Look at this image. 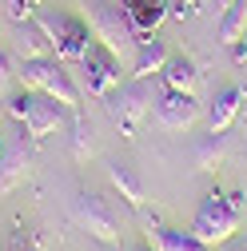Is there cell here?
Wrapping results in <instances>:
<instances>
[{
  "label": "cell",
  "mask_w": 247,
  "mask_h": 251,
  "mask_svg": "<svg viewBox=\"0 0 247 251\" xmlns=\"http://www.w3.org/2000/svg\"><path fill=\"white\" fill-rule=\"evenodd\" d=\"M136 251H156V247H136Z\"/></svg>",
  "instance_id": "obj_27"
},
{
  "label": "cell",
  "mask_w": 247,
  "mask_h": 251,
  "mask_svg": "<svg viewBox=\"0 0 247 251\" xmlns=\"http://www.w3.org/2000/svg\"><path fill=\"white\" fill-rule=\"evenodd\" d=\"M160 80H164L168 92L196 96V88H199V68H196V60H188V56H172L168 64H164V72H160Z\"/></svg>",
  "instance_id": "obj_13"
},
{
  "label": "cell",
  "mask_w": 247,
  "mask_h": 251,
  "mask_svg": "<svg viewBox=\"0 0 247 251\" xmlns=\"http://www.w3.org/2000/svg\"><path fill=\"white\" fill-rule=\"evenodd\" d=\"M0 160H4V136H0Z\"/></svg>",
  "instance_id": "obj_26"
},
{
  "label": "cell",
  "mask_w": 247,
  "mask_h": 251,
  "mask_svg": "<svg viewBox=\"0 0 247 251\" xmlns=\"http://www.w3.org/2000/svg\"><path fill=\"white\" fill-rule=\"evenodd\" d=\"M239 219H243V192H227V196L223 192H207L199 211H196L192 231L215 251L231 235H239Z\"/></svg>",
  "instance_id": "obj_3"
},
{
  "label": "cell",
  "mask_w": 247,
  "mask_h": 251,
  "mask_svg": "<svg viewBox=\"0 0 247 251\" xmlns=\"http://www.w3.org/2000/svg\"><path fill=\"white\" fill-rule=\"evenodd\" d=\"M231 56H235V64H247V36L231 44Z\"/></svg>",
  "instance_id": "obj_24"
},
{
  "label": "cell",
  "mask_w": 247,
  "mask_h": 251,
  "mask_svg": "<svg viewBox=\"0 0 247 251\" xmlns=\"http://www.w3.org/2000/svg\"><path fill=\"white\" fill-rule=\"evenodd\" d=\"M243 32H247V0H231L220 20V44L231 48L235 40H243Z\"/></svg>",
  "instance_id": "obj_18"
},
{
  "label": "cell",
  "mask_w": 247,
  "mask_h": 251,
  "mask_svg": "<svg viewBox=\"0 0 247 251\" xmlns=\"http://www.w3.org/2000/svg\"><path fill=\"white\" fill-rule=\"evenodd\" d=\"M88 28H92V36H96V44H104L112 56L132 64L140 32L132 28V20H128L120 0H88Z\"/></svg>",
  "instance_id": "obj_2"
},
{
  "label": "cell",
  "mask_w": 247,
  "mask_h": 251,
  "mask_svg": "<svg viewBox=\"0 0 247 251\" xmlns=\"http://www.w3.org/2000/svg\"><path fill=\"white\" fill-rule=\"evenodd\" d=\"M151 247L156 251H211L196 231H179V227H156L151 231Z\"/></svg>",
  "instance_id": "obj_17"
},
{
  "label": "cell",
  "mask_w": 247,
  "mask_h": 251,
  "mask_svg": "<svg viewBox=\"0 0 247 251\" xmlns=\"http://www.w3.org/2000/svg\"><path fill=\"white\" fill-rule=\"evenodd\" d=\"M243 100H247V84H243Z\"/></svg>",
  "instance_id": "obj_28"
},
{
  "label": "cell",
  "mask_w": 247,
  "mask_h": 251,
  "mask_svg": "<svg viewBox=\"0 0 247 251\" xmlns=\"http://www.w3.org/2000/svg\"><path fill=\"white\" fill-rule=\"evenodd\" d=\"M227 243H231V251H247V235H231Z\"/></svg>",
  "instance_id": "obj_25"
},
{
  "label": "cell",
  "mask_w": 247,
  "mask_h": 251,
  "mask_svg": "<svg viewBox=\"0 0 247 251\" xmlns=\"http://www.w3.org/2000/svg\"><path fill=\"white\" fill-rule=\"evenodd\" d=\"M199 120V100L183 96V92H164L156 100V124L164 132H188L192 124Z\"/></svg>",
  "instance_id": "obj_8"
},
{
  "label": "cell",
  "mask_w": 247,
  "mask_h": 251,
  "mask_svg": "<svg viewBox=\"0 0 247 251\" xmlns=\"http://www.w3.org/2000/svg\"><path fill=\"white\" fill-rule=\"evenodd\" d=\"M4 4H8L12 20L24 24V20H32V8H40V0H4Z\"/></svg>",
  "instance_id": "obj_21"
},
{
  "label": "cell",
  "mask_w": 247,
  "mask_h": 251,
  "mask_svg": "<svg viewBox=\"0 0 247 251\" xmlns=\"http://www.w3.org/2000/svg\"><path fill=\"white\" fill-rule=\"evenodd\" d=\"M124 4V12H128V20H132V28L140 36H151L156 28L164 24V16H168V0H120Z\"/></svg>",
  "instance_id": "obj_12"
},
{
  "label": "cell",
  "mask_w": 247,
  "mask_h": 251,
  "mask_svg": "<svg viewBox=\"0 0 247 251\" xmlns=\"http://www.w3.org/2000/svg\"><path fill=\"white\" fill-rule=\"evenodd\" d=\"M40 28L48 32L52 40V56L60 60V64H80V60L88 56V48L96 44V36H92V28L84 16H72V12H40L36 16Z\"/></svg>",
  "instance_id": "obj_4"
},
{
  "label": "cell",
  "mask_w": 247,
  "mask_h": 251,
  "mask_svg": "<svg viewBox=\"0 0 247 251\" xmlns=\"http://www.w3.org/2000/svg\"><path fill=\"white\" fill-rule=\"evenodd\" d=\"M16 84L28 92H40V96L64 104L68 112L80 108V84L72 80L68 64H60L56 56H40V60H20L16 64Z\"/></svg>",
  "instance_id": "obj_1"
},
{
  "label": "cell",
  "mask_w": 247,
  "mask_h": 251,
  "mask_svg": "<svg viewBox=\"0 0 247 251\" xmlns=\"http://www.w3.org/2000/svg\"><path fill=\"white\" fill-rule=\"evenodd\" d=\"M72 211H76L80 227H84L92 239H100V243H108V247L120 243V219H116V211L108 207L104 196H96V192H80L76 203H72Z\"/></svg>",
  "instance_id": "obj_7"
},
{
  "label": "cell",
  "mask_w": 247,
  "mask_h": 251,
  "mask_svg": "<svg viewBox=\"0 0 247 251\" xmlns=\"http://www.w3.org/2000/svg\"><path fill=\"white\" fill-rule=\"evenodd\" d=\"M72 155H76V160H88V155H92V124L80 112L72 116Z\"/></svg>",
  "instance_id": "obj_20"
},
{
  "label": "cell",
  "mask_w": 247,
  "mask_h": 251,
  "mask_svg": "<svg viewBox=\"0 0 247 251\" xmlns=\"http://www.w3.org/2000/svg\"><path fill=\"white\" fill-rule=\"evenodd\" d=\"M28 164H32V151L24 148V140L20 144H4V160H0V192H8V187H16L20 179H24V172H28Z\"/></svg>",
  "instance_id": "obj_16"
},
{
  "label": "cell",
  "mask_w": 247,
  "mask_h": 251,
  "mask_svg": "<svg viewBox=\"0 0 247 251\" xmlns=\"http://www.w3.org/2000/svg\"><path fill=\"white\" fill-rule=\"evenodd\" d=\"M12 80H16V68H12V56H8V52H0V100L8 96V88H12Z\"/></svg>",
  "instance_id": "obj_22"
},
{
  "label": "cell",
  "mask_w": 247,
  "mask_h": 251,
  "mask_svg": "<svg viewBox=\"0 0 247 251\" xmlns=\"http://www.w3.org/2000/svg\"><path fill=\"white\" fill-rule=\"evenodd\" d=\"M12 56L16 60H40V56H52V40L40 28V20H24L16 24L12 32Z\"/></svg>",
  "instance_id": "obj_11"
},
{
  "label": "cell",
  "mask_w": 247,
  "mask_h": 251,
  "mask_svg": "<svg viewBox=\"0 0 247 251\" xmlns=\"http://www.w3.org/2000/svg\"><path fill=\"white\" fill-rule=\"evenodd\" d=\"M124 60L112 56L104 44H92L88 56L80 60V92H88V96H96V100H108L112 92L120 88V76H124Z\"/></svg>",
  "instance_id": "obj_6"
},
{
  "label": "cell",
  "mask_w": 247,
  "mask_h": 251,
  "mask_svg": "<svg viewBox=\"0 0 247 251\" xmlns=\"http://www.w3.org/2000/svg\"><path fill=\"white\" fill-rule=\"evenodd\" d=\"M151 108H156V96H151V80H128V84H120L112 96H108V112L116 120V128L120 136H136L140 132V124L151 116Z\"/></svg>",
  "instance_id": "obj_5"
},
{
  "label": "cell",
  "mask_w": 247,
  "mask_h": 251,
  "mask_svg": "<svg viewBox=\"0 0 247 251\" xmlns=\"http://www.w3.org/2000/svg\"><path fill=\"white\" fill-rule=\"evenodd\" d=\"M172 60V52H168V44L151 32V36H140L136 40V52H132V76L136 80H151V76H160L164 72V64Z\"/></svg>",
  "instance_id": "obj_10"
},
{
  "label": "cell",
  "mask_w": 247,
  "mask_h": 251,
  "mask_svg": "<svg viewBox=\"0 0 247 251\" xmlns=\"http://www.w3.org/2000/svg\"><path fill=\"white\" fill-rule=\"evenodd\" d=\"M108 179H112V187L120 192V200H128L132 207H144L148 203V187H144V179L136 176V168L132 164H108Z\"/></svg>",
  "instance_id": "obj_14"
},
{
  "label": "cell",
  "mask_w": 247,
  "mask_h": 251,
  "mask_svg": "<svg viewBox=\"0 0 247 251\" xmlns=\"http://www.w3.org/2000/svg\"><path fill=\"white\" fill-rule=\"evenodd\" d=\"M239 108H243V88H223L207 108V128L211 132H227L235 124V116H239Z\"/></svg>",
  "instance_id": "obj_15"
},
{
  "label": "cell",
  "mask_w": 247,
  "mask_h": 251,
  "mask_svg": "<svg viewBox=\"0 0 247 251\" xmlns=\"http://www.w3.org/2000/svg\"><path fill=\"white\" fill-rule=\"evenodd\" d=\"M64 116H68L64 104H56V100L40 96V92H32V104H28V112H24V120H20V128H24L28 140H44V136H52L60 124H64Z\"/></svg>",
  "instance_id": "obj_9"
},
{
  "label": "cell",
  "mask_w": 247,
  "mask_h": 251,
  "mask_svg": "<svg viewBox=\"0 0 247 251\" xmlns=\"http://www.w3.org/2000/svg\"><path fill=\"white\" fill-rule=\"evenodd\" d=\"M168 12H175V16H192V12H199V0H168Z\"/></svg>",
  "instance_id": "obj_23"
},
{
  "label": "cell",
  "mask_w": 247,
  "mask_h": 251,
  "mask_svg": "<svg viewBox=\"0 0 247 251\" xmlns=\"http://www.w3.org/2000/svg\"><path fill=\"white\" fill-rule=\"evenodd\" d=\"M223 4H231V0H223Z\"/></svg>",
  "instance_id": "obj_29"
},
{
  "label": "cell",
  "mask_w": 247,
  "mask_h": 251,
  "mask_svg": "<svg viewBox=\"0 0 247 251\" xmlns=\"http://www.w3.org/2000/svg\"><path fill=\"white\" fill-rule=\"evenodd\" d=\"M223 155H227V136L223 132H211V136H203L196 144V164L203 172H215V168L223 164Z\"/></svg>",
  "instance_id": "obj_19"
}]
</instances>
